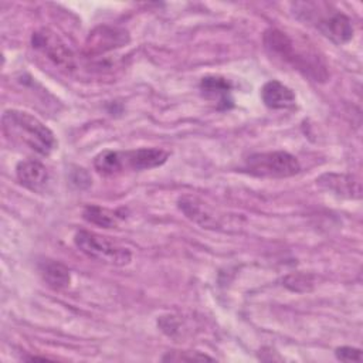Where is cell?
I'll list each match as a JSON object with an SVG mask.
<instances>
[{
	"mask_svg": "<svg viewBox=\"0 0 363 363\" xmlns=\"http://www.w3.org/2000/svg\"><path fill=\"white\" fill-rule=\"evenodd\" d=\"M335 356L337 360H342V362H360L362 350L352 346H342L335 350Z\"/></svg>",
	"mask_w": 363,
	"mask_h": 363,
	"instance_id": "cell-19",
	"label": "cell"
},
{
	"mask_svg": "<svg viewBox=\"0 0 363 363\" xmlns=\"http://www.w3.org/2000/svg\"><path fill=\"white\" fill-rule=\"evenodd\" d=\"M3 133L7 139L48 156L57 147V139L50 128L28 112L7 109L1 116Z\"/></svg>",
	"mask_w": 363,
	"mask_h": 363,
	"instance_id": "cell-2",
	"label": "cell"
},
{
	"mask_svg": "<svg viewBox=\"0 0 363 363\" xmlns=\"http://www.w3.org/2000/svg\"><path fill=\"white\" fill-rule=\"evenodd\" d=\"M128 43L129 34L125 28L113 26H98L89 33L85 41V52L88 55H99L106 51L123 47Z\"/></svg>",
	"mask_w": 363,
	"mask_h": 363,
	"instance_id": "cell-7",
	"label": "cell"
},
{
	"mask_svg": "<svg viewBox=\"0 0 363 363\" xmlns=\"http://www.w3.org/2000/svg\"><path fill=\"white\" fill-rule=\"evenodd\" d=\"M179 208L186 214L187 218L206 228H217L221 225L220 217L200 199L193 196H183L179 199Z\"/></svg>",
	"mask_w": 363,
	"mask_h": 363,
	"instance_id": "cell-11",
	"label": "cell"
},
{
	"mask_svg": "<svg viewBox=\"0 0 363 363\" xmlns=\"http://www.w3.org/2000/svg\"><path fill=\"white\" fill-rule=\"evenodd\" d=\"M71 182L79 187V189H84V187H88L91 184V179L88 176V173L82 169V167H77L72 174H71Z\"/></svg>",
	"mask_w": 363,
	"mask_h": 363,
	"instance_id": "cell-21",
	"label": "cell"
},
{
	"mask_svg": "<svg viewBox=\"0 0 363 363\" xmlns=\"http://www.w3.org/2000/svg\"><path fill=\"white\" fill-rule=\"evenodd\" d=\"M295 14L298 18L315 26L322 35L333 41L335 44H345L353 37L352 20L337 11H330V4L328 3H295Z\"/></svg>",
	"mask_w": 363,
	"mask_h": 363,
	"instance_id": "cell-3",
	"label": "cell"
},
{
	"mask_svg": "<svg viewBox=\"0 0 363 363\" xmlns=\"http://www.w3.org/2000/svg\"><path fill=\"white\" fill-rule=\"evenodd\" d=\"M94 167L99 174L113 176L125 170L123 155L118 150H102L94 157Z\"/></svg>",
	"mask_w": 363,
	"mask_h": 363,
	"instance_id": "cell-15",
	"label": "cell"
},
{
	"mask_svg": "<svg viewBox=\"0 0 363 363\" xmlns=\"http://www.w3.org/2000/svg\"><path fill=\"white\" fill-rule=\"evenodd\" d=\"M316 184L336 196L347 199H360L362 186L359 179L343 173H325L316 179Z\"/></svg>",
	"mask_w": 363,
	"mask_h": 363,
	"instance_id": "cell-8",
	"label": "cell"
},
{
	"mask_svg": "<svg viewBox=\"0 0 363 363\" xmlns=\"http://www.w3.org/2000/svg\"><path fill=\"white\" fill-rule=\"evenodd\" d=\"M125 169L147 170L162 166L169 159V152L159 147H139L122 152Z\"/></svg>",
	"mask_w": 363,
	"mask_h": 363,
	"instance_id": "cell-9",
	"label": "cell"
},
{
	"mask_svg": "<svg viewBox=\"0 0 363 363\" xmlns=\"http://www.w3.org/2000/svg\"><path fill=\"white\" fill-rule=\"evenodd\" d=\"M82 217L88 223L104 227V228L116 227L119 223V218H121L116 211H112L109 208H105V207H101L96 204L86 206L82 211Z\"/></svg>",
	"mask_w": 363,
	"mask_h": 363,
	"instance_id": "cell-16",
	"label": "cell"
},
{
	"mask_svg": "<svg viewBox=\"0 0 363 363\" xmlns=\"http://www.w3.org/2000/svg\"><path fill=\"white\" fill-rule=\"evenodd\" d=\"M244 170L257 177L284 179L299 173V160L284 150L252 153L245 159Z\"/></svg>",
	"mask_w": 363,
	"mask_h": 363,
	"instance_id": "cell-5",
	"label": "cell"
},
{
	"mask_svg": "<svg viewBox=\"0 0 363 363\" xmlns=\"http://www.w3.org/2000/svg\"><path fill=\"white\" fill-rule=\"evenodd\" d=\"M16 176L23 187L34 193H41L50 180L47 167L37 160H23L17 163Z\"/></svg>",
	"mask_w": 363,
	"mask_h": 363,
	"instance_id": "cell-10",
	"label": "cell"
},
{
	"mask_svg": "<svg viewBox=\"0 0 363 363\" xmlns=\"http://www.w3.org/2000/svg\"><path fill=\"white\" fill-rule=\"evenodd\" d=\"M38 269H40V275L43 277L44 282L52 289H57V291L64 289L71 282L69 269L58 261L45 259V261L40 262Z\"/></svg>",
	"mask_w": 363,
	"mask_h": 363,
	"instance_id": "cell-14",
	"label": "cell"
},
{
	"mask_svg": "<svg viewBox=\"0 0 363 363\" xmlns=\"http://www.w3.org/2000/svg\"><path fill=\"white\" fill-rule=\"evenodd\" d=\"M312 284V278L306 274H292L285 278V285L292 291H309Z\"/></svg>",
	"mask_w": 363,
	"mask_h": 363,
	"instance_id": "cell-18",
	"label": "cell"
},
{
	"mask_svg": "<svg viewBox=\"0 0 363 363\" xmlns=\"http://www.w3.org/2000/svg\"><path fill=\"white\" fill-rule=\"evenodd\" d=\"M262 41L267 52L272 58L291 65L313 81L323 82L328 79L325 61L308 44H298L289 34L279 28H268L264 33Z\"/></svg>",
	"mask_w": 363,
	"mask_h": 363,
	"instance_id": "cell-1",
	"label": "cell"
},
{
	"mask_svg": "<svg viewBox=\"0 0 363 363\" xmlns=\"http://www.w3.org/2000/svg\"><path fill=\"white\" fill-rule=\"evenodd\" d=\"M33 47L41 51L54 65L72 71L75 68V57L68 45L48 28L35 31L31 38Z\"/></svg>",
	"mask_w": 363,
	"mask_h": 363,
	"instance_id": "cell-6",
	"label": "cell"
},
{
	"mask_svg": "<svg viewBox=\"0 0 363 363\" xmlns=\"http://www.w3.org/2000/svg\"><path fill=\"white\" fill-rule=\"evenodd\" d=\"M262 102L271 109H288L295 106L296 98L291 88L279 81H268L261 88Z\"/></svg>",
	"mask_w": 363,
	"mask_h": 363,
	"instance_id": "cell-12",
	"label": "cell"
},
{
	"mask_svg": "<svg viewBox=\"0 0 363 363\" xmlns=\"http://www.w3.org/2000/svg\"><path fill=\"white\" fill-rule=\"evenodd\" d=\"M200 89L207 99L216 101L220 109H225L233 105V99L230 95L231 84L223 77H216V75L204 77L200 81Z\"/></svg>",
	"mask_w": 363,
	"mask_h": 363,
	"instance_id": "cell-13",
	"label": "cell"
},
{
	"mask_svg": "<svg viewBox=\"0 0 363 363\" xmlns=\"http://www.w3.org/2000/svg\"><path fill=\"white\" fill-rule=\"evenodd\" d=\"M163 362H197V360H213V357L200 352H169L162 357Z\"/></svg>",
	"mask_w": 363,
	"mask_h": 363,
	"instance_id": "cell-17",
	"label": "cell"
},
{
	"mask_svg": "<svg viewBox=\"0 0 363 363\" xmlns=\"http://www.w3.org/2000/svg\"><path fill=\"white\" fill-rule=\"evenodd\" d=\"M74 242L82 254L99 262L122 267L128 265L132 259V254L126 247L96 233L81 230L75 234Z\"/></svg>",
	"mask_w": 363,
	"mask_h": 363,
	"instance_id": "cell-4",
	"label": "cell"
},
{
	"mask_svg": "<svg viewBox=\"0 0 363 363\" xmlns=\"http://www.w3.org/2000/svg\"><path fill=\"white\" fill-rule=\"evenodd\" d=\"M157 325L160 326V329L169 335V336H174L179 332V320L176 319V316L173 315H167V316H162L157 320Z\"/></svg>",
	"mask_w": 363,
	"mask_h": 363,
	"instance_id": "cell-20",
	"label": "cell"
}]
</instances>
